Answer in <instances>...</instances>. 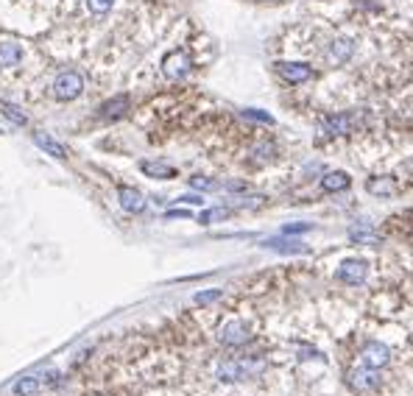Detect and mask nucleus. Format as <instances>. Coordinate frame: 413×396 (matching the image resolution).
I'll return each instance as SVG.
<instances>
[{"label":"nucleus","mask_w":413,"mask_h":396,"mask_svg":"<svg viewBox=\"0 0 413 396\" xmlns=\"http://www.w3.org/2000/svg\"><path fill=\"white\" fill-rule=\"evenodd\" d=\"M81 93H84V75L78 70H64L56 75L54 81V95L59 101H75Z\"/></svg>","instance_id":"nucleus-1"},{"label":"nucleus","mask_w":413,"mask_h":396,"mask_svg":"<svg viewBox=\"0 0 413 396\" xmlns=\"http://www.w3.org/2000/svg\"><path fill=\"white\" fill-rule=\"evenodd\" d=\"M266 369V360H226L218 366V380H243L260 374Z\"/></svg>","instance_id":"nucleus-2"},{"label":"nucleus","mask_w":413,"mask_h":396,"mask_svg":"<svg viewBox=\"0 0 413 396\" xmlns=\"http://www.w3.org/2000/svg\"><path fill=\"white\" fill-rule=\"evenodd\" d=\"M162 73H165V78H171V81L185 78V75L190 73V56H187L185 51L168 54V56L162 59Z\"/></svg>","instance_id":"nucleus-3"},{"label":"nucleus","mask_w":413,"mask_h":396,"mask_svg":"<svg viewBox=\"0 0 413 396\" xmlns=\"http://www.w3.org/2000/svg\"><path fill=\"white\" fill-rule=\"evenodd\" d=\"M249 338H252V329H249V324H246V321H229L218 332V340L224 346H243Z\"/></svg>","instance_id":"nucleus-4"},{"label":"nucleus","mask_w":413,"mask_h":396,"mask_svg":"<svg viewBox=\"0 0 413 396\" xmlns=\"http://www.w3.org/2000/svg\"><path fill=\"white\" fill-rule=\"evenodd\" d=\"M368 277V266L366 259H344L341 268H338V279L344 285H363Z\"/></svg>","instance_id":"nucleus-5"},{"label":"nucleus","mask_w":413,"mask_h":396,"mask_svg":"<svg viewBox=\"0 0 413 396\" xmlns=\"http://www.w3.org/2000/svg\"><path fill=\"white\" fill-rule=\"evenodd\" d=\"M388 360H391V349H388L386 343L368 340V343L363 346V363H366L368 369H383V366H388Z\"/></svg>","instance_id":"nucleus-6"},{"label":"nucleus","mask_w":413,"mask_h":396,"mask_svg":"<svg viewBox=\"0 0 413 396\" xmlns=\"http://www.w3.org/2000/svg\"><path fill=\"white\" fill-rule=\"evenodd\" d=\"M276 73L287 81V84H305L313 78V67L302 65V62H276Z\"/></svg>","instance_id":"nucleus-7"},{"label":"nucleus","mask_w":413,"mask_h":396,"mask_svg":"<svg viewBox=\"0 0 413 396\" xmlns=\"http://www.w3.org/2000/svg\"><path fill=\"white\" fill-rule=\"evenodd\" d=\"M327 56L333 65H344L355 56V39L349 36H335L333 42H329V48H327Z\"/></svg>","instance_id":"nucleus-8"},{"label":"nucleus","mask_w":413,"mask_h":396,"mask_svg":"<svg viewBox=\"0 0 413 396\" xmlns=\"http://www.w3.org/2000/svg\"><path fill=\"white\" fill-rule=\"evenodd\" d=\"M349 385L360 393H368V391H377L380 388V374L377 369H355L349 374Z\"/></svg>","instance_id":"nucleus-9"},{"label":"nucleus","mask_w":413,"mask_h":396,"mask_svg":"<svg viewBox=\"0 0 413 396\" xmlns=\"http://www.w3.org/2000/svg\"><path fill=\"white\" fill-rule=\"evenodd\" d=\"M117 198H120V207L126 209V212H143L145 209V198L134 187H126V185L117 187Z\"/></svg>","instance_id":"nucleus-10"},{"label":"nucleus","mask_w":413,"mask_h":396,"mask_svg":"<svg viewBox=\"0 0 413 396\" xmlns=\"http://www.w3.org/2000/svg\"><path fill=\"white\" fill-rule=\"evenodd\" d=\"M352 128H355V115H333L321 123V131H327V135H349Z\"/></svg>","instance_id":"nucleus-11"},{"label":"nucleus","mask_w":413,"mask_h":396,"mask_svg":"<svg viewBox=\"0 0 413 396\" xmlns=\"http://www.w3.org/2000/svg\"><path fill=\"white\" fill-rule=\"evenodd\" d=\"M140 170L145 173V176H151V179H174V176H179L176 173V167L174 165H168V162H140Z\"/></svg>","instance_id":"nucleus-12"},{"label":"nucleus","mask_w":413,"mask_h":396,"mask_svg":"<svg viewBox=\"0 0 413 396\" xmlns=\"http://www.w3.org/2000/svg\"><path fill=\"white\" fill-rule=\"evenodd\" d=\"M129 106H132L129 95H115L112 101H106V104L101 106V115L109 117V120H117V117H123V115L129 112Z\"/></svg>","instance_id":"nucleus-13"},{"label":"nucleus","mask_w":413,"mask_h":396,"mask_svg":"<svg viewBox=\"0 0 413 396\" xmlns=\"http://www.w3.org/2000/svg\"><path fill=\"white\" fill-rule=\"evenodd\" d=\"M23 62V48L17 42H0V67H17Z\"/></svg>","instance_id":"nucleus-14"},{"label":"nucleus","mask_w":413,"mask_h":396,"mask_svg":"<svg viewBox=\"0 0 413 396\" xmlns=\"http://www.w3.org/2000/svg\"><path fill=\"white\" fill-rule=\"evenodd\" d=\"M321 187H324V193H341L349 187V176L344 170H329L321 179Z\"/></svg>","instance_id":"nucleus-15"},{"label":"nucleus","mask_w":413,"mask_h":396,"mask_svg":"<svg viewBox=\"0 0 413 396\" xmlns=\"http://www.w3.org/2000/svg\"><path fill=\"white\" fill-rule=\"evenodd\" d=\"M366 190L371 193V196H383V198H388V196H394L397 193V182L394 179H386V176H375V179H368L366 182Z\"/></svg>","instance_id":"nucleus-16"},{"label":"nucleus","mask_w":413,"mask_h":396,"mask_svg":"<svg viewBox=\"0 0 413 396\" xmlns=\"http://www.w3.org/2000/svg\"><path fill=\"white\" fill-rule=\"evenodd\" d=\"M34 143H36L39 148H43V151H48L51 156H59V159H64V156H67L64 145H62V143H56L51 135H43V131H36V135H34Z\"/></svg>","instance_id":"nucleus-17"},{"label":"nucleus","mask_w":413,"mask_h":396,"mask_svg":"<svg viewBox=\"0 0 413 396\" xmlns=\"http://www.w3.org/2000/svg\"><path fill=\"white\" fill-rule=\"evenodd\" d=\"M39 391V380L36 377H23L14 382V396H34Z\"/></svg>","instance_id":"nucleus-18"},{"label":"nucleus","mask_w":413,"mask_h":396,"mask_svg":"<svg viewBox=\"0 0 413 396\" xmlns=\"http://www.w3.org/2000/svg\"><path fill=\"white\" fill-rule=\"evenodd\" d=\"M0 109H3V115L12 120V123H17V126H25L28 123V115L17 106V104H9V101H3V104H0Z\"/></svg>","instance_id":"nucleus-19"},{"label":"nucleus","mask_w":413,"mask_h":396,"mask_svg":"<svg viewBox=\"0 0 413 396\" xmlns=\"http://www.w3.org/2000/svg\"><path fill=\"white\" fill-rule=\"evenodd\" d=\"M349 237L355 243H377V232L371 229V226H352L349 229Z\"/></svg>","instance_id":"nucleus-20"},{"label":"nucleus","mask_w":413,"mask_h":396,"mask_svg":"<svg viewBox=\"0 0 413 396\" xmlns=\"http://www.w3.org/2000/svg\"><path fill=\"white\" fill-rule=\"evenodd\" d=\"M266 246H268V248H276V251H285V254H296V251H305V246H299L296 240H268Z\"/></svg>","instance_id":"nucleus-21"},{"label":"nucleus","mask_w":413,"mask_h":396,"mask_svg":"<svg viewBox=\"0 0 413 396\" xmlns=\"http://www.w3.org/2000/svg\"><path fill=\"white\" fill-rule=\"evenodd\" d=\"M87 6L93 14H106V12H112L115 0H87Z\"/></svg>","instance_id":"nucleus-22"},{"label":"nucleus","mask_w":413,"mask_h":396,"mask_svg":"<svg viewBox=\"0 0 413 396\" xmlns=\"http://www.w3.org/2000/svg\"><path fill=\"white\" fill-rule=\"evenodd\" d=\"M190 185H193L196 190H218V182H215V179H206V176H193Z\"/></svg>","instance_id":"nucleus-23"},{"label":"nucleus","mask_w":413,"mask_h":396,"mask_svg":"<svg viewBox=\"0 0 413 396\" xmlns=\"http://www.w3.org/2000/svg\"><path fill=\"white\" fill-rule=\"evenodd\" d=\"M221 296H224V290H204V293L196 296V301H198V304H213V301H218Z\"/></svg>","instance_id":"nucleus-24"},{"label":"nucleus","mask_w":413,"mask_h":396,"mask_svg":"<svg viewBox=\"0 0 413 396\" xmlns=\"http://www.w3.org/2000/svg\"><path fill=\"white\" fill-rule=\"evenodd\" d=\"M243 115H246V117H252V120H260V123H268V126L274 123V117H271V115L257 112V109H243Z\"/></svg>","instance_id":"nucleus-25"},{"label":"nucleus","mask_w":413,"mask_h":396,"mask_svg":"<svg viewBox=\"0 0 413 396\" xmlns=\"http://www.w3.org/2000/svg\"><path fill=\"white\" fill-rule=\"evenodd\" d=\"M287 235H302V232H310V224H294V226H285Z\"/></svg>","instance_id":"nucleus-26"},{"label":"nucleus","mask_w":413,"mask_h":396,"mask_svg":"<svg viewBox=\"0 0 413 396\" xmlns=\"http://www.w3.org/2000/svg\"><path fill=\"white\" fill-rule=\"evenodd\" d=\"M179 201H187V204H204V198H201V196H182Z\"/></svg>","instance_id":"nucleus-27"},{"label":"nucleus","mask_w":413,"mask_h":396,"mask_svg":"<svg viewBox=\"0 0 413 396\" xmlns=\"http://www.w3.org/2000/svg\"><path fill=\"white\" fill-rule=\"evenodd\" d=\"M168 218H187V212H185V209H171Z\"/></svg>","instance_id":"nucleus-28"}]
</instances>
